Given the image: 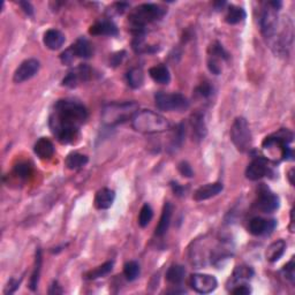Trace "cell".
<instances>
[{
	"label": "cell",
	"mask_w": 295,
	"mask_h": 295,
	"mask_svg": "<svg viewBox=\"0 0 295 295\" xmlns=\"http://www.w3.org/2000/svg\"><path fill=\"white\" fill-rule=\"evenodd\" d=\"M42 261H43L42 260V251L41 249H37L36 257H35V267H33L30 281H29V288H30L31 290H36L37 286H39L41 271H42Z\"/></svg>",
	"instance_id": "obj_26"
},
{
	"label": "cell",
	"mask_w": 295,
	"mask_h": 295,
	"mask_svg": "<svg viewBox=\"0 0 295 295\" xmlns=\"http://www.w3.org/2000/svg\"><path fill=\"white\" fill-rule=\"evenodd\" d=\"M91 77V69L89 66L87 65H80L74 70L69 71L67 77L62 81V84L68 88L77 87L79 82H86Z\"/></svg>",
	"instance_id": "obj_13"
},
{
	"label": "cell",
	"mask_w": 295,
	"mask_h": 295,
	"mask_svg": "<svg viewBox=\"0 0 295 295\" xmlns=\"http://www.w3.org/2000/svg\"><path fill=\"white\" fill-rule=\"evenodd\" d=\"M164 14H165V11L161 6L155 5V4H142L135 7L129 14V22L136 29V31H142L148 23L161 20Z\"/></svg>",
	"instance_id": "obj_4"
},
{
	"label": "cell",
	"mask_w": 295,
	"mask_h": 295,
	"mask_svg": "<svg viewBox=\"0 0 295 295\" xmlns=\"http://www.w3.org/2000/svg\"><path fill=\"white\" fill-rule=\"evenodd\" d=\"M270 173V166L268 165V161L263 157H257L252 159V162L248 165L246 170L247 179L251 181H257L264 178Z\"/></svg>",
	"instance_id": "obj_11"
},
{
	"label": "cell",
	"mask_w": 295,
	"mask_h": 295,
	"mask_svg": "<svg viewBox=\"0 0 295 295\" xmlns=\"http://www.w3.org/2000/svg\"><path fill=\"white\" fill-rule=\"evenodd\" d=\"M88 118L87 108L74 100H59L50 118V128L62 144H68L79 136L80 126Z\"/></svg>",
	"instance_id": "obj_1"
},
{
	"label": "cell",
	"mask_w": 295,
	"mask_h": 295,
	"mask_svg": "<svg viewBox=\"0 0 295 295\" xmlns=\"http://www.w3.org/2000/svg\"><path fill=\"white\" fill-rule=\"evenodd\" d=\"M179 172L181 174H182L183 176H186V178H192V176L194 175V171H193V168L192 166L189 165V164L187 162H181L179 164Z\"/></svg>",
	"instance_id": "obj_38"
},
{
	"label": "cell",
	"mask_w": 295,
	"mask_h": 295,
	"mask_svg": "<svg viewBox=\"0 0 295 295\" xmlns=\"http://www.w3.org/2000/svg\"><path fill=\"white\" fill-rule=\"evenodd\" d=\"M149 75L155 82L167 84L171 81V74L165 65H157L149 69Z\"/></svg>",
	"instance_id": "obj_23"
},
{
	"label": "cell",
	"mask_w": 295,
	"mask_h": 295,
	"mask_svg": "<svg viewBox=\"0 0 295 295\" xmlns=\"http://www.w3.org/2000/svg\"><path fill=\"white\" fill-rule=\"evenodd\" d=\"M261 30H262L263 36L269 41L275 39L278 31V26H279V18H278V11L267 5V8H264L262 16L260 20Z\"/></svg>",
	"instance_id": "obj_7"
},
{
	"label": "cell",
	"mask_w": 295,
	"mask_h": 295,
	"mask_svg": "<svg viewBox=\"0 0 295 295\" xmlns=\"http://www.w3.org/2000/svg\"><path fill=\"white\" fill-rule=\"evenodd\" d=\"M133 128L142 134H161L170 129L171 125L165 117L150 109L138 111L132 119Z\"/></svg>",
	"instance_id": "obj_2"
},
{
	"label": "cell",
	"mask_w": 295,
	"mask_h": 295,
	"mask_svg": "<svg viewBox=\"0 0 295 295\" xmlns=\"http://www.w3.org/2000/svg\"><path fill=\"white\" fill-rule=\"evenodd\" d=\"M141 269L138 263L134 262V261H130V262H127L125 264L124 267V275L127 278V280L133 281L135 279H137L138 276H140Z\"/></svg>",
	"instance_id": "obj_30"
},
{
	"label": "cell",
	"mask_w": 295,
	"mask_h": 295,
	"mask_svg": "<svg viewBox=\"0 0 295 295\" xmlns=\"http://www.w3.org/2000/svg\"><path fill=\"white\" fill-rule=\"evenodd\" d=\"M277 223L275 219H264L261 217L252 218L248 225V231L252 235H265L270 234L271 232L276 229Z\"/></svg>",
	"instance_id": "obj_12"
},
{
	"label": "cell",
	"mask_w": 295,
	"mask_h": 295,
	"mask_svg": "<svg viewBox=\"0 0 295 295\" xmlns=\"http://www.w3.org/2000/svg\"><path fill=\"white\" fill-rule=\"evenodd\" d=\"M196 91L200 96L208 98V97H210L213 94V88L211 87V84L210 83L204 82V83H202L199 88H197Z\"/></svg>",
	"instance_id": "obj_36"
},
{
	"label": "cell",
	"mask_w": 295,
	"mask_h": 295,
	"mask_svg": "<svg viewBox=\"0 0 295 295\" xmlns=\"http://www.w3.org/2000/svg\"><path fill=\"white\" fill-rule=\"evenodd\" d=\"M172 191H173L174 195L176 196H182L185 194V188L182 186H180L178 182H171Z\"/></svg>",
	"instance_id": "obj_42"
},
{
	"label": "cell",
	"mask_w": 295,
	"mask_h": 295,
	"mask_svg": "<svg viewBox=\"0 0 295 295\" xmlns=\"http://www.w3.org/2000/svg\"><path fill=\"white\" fill-rule=\"evenodd\" d=\"M74 58H75V56H74V53H73V51H71L70 48L68 50H66V51L60 56L62 64H65V65L71 64V62H73V60H74Z\"/></svg>",
	"instance_id": "obj_40"
},
{
	"label": "cell",
	"mask_w": 295,
	"mask_h": 295,
	"mask_svg": "<svg viewBox=\"0 0 295 295\" xmlns=\"http://www.w3.org/2000/svg\"><path fill=\"white\" fill-rule=\"evenodd\" d=\"M189 285L200 294H209L212 293L217 288L218 281L216 278L211 275H205V273H195L191 276Z\"/></svg>",
	"instance_id": "obj_8"
},
{
	"label": "cell",
	"mask_w": 295,
	"mask_h": 295,
	"mask_svg": "<svg viewBox=\"0 0 295 295\" xmlns=\"http://www.w3.org/2000/svg\"><path fill=\"white\" fill-rule=\"evenodd\" d=\"M185 134H186V130H185V125L183 124L178 125V127H176L175 132H174L173 140H172V146H173L174 149L176 146L181 145V143H182L183 138H185Z\"/></svg>",
	"instance_id": "obj_35"
},
{
	"label": "cell",
	"mask_w": 295,
	"mask_h": 295,
	"mask_svg": "<svg viewBox=\"0 0 295 295\" xmlns=\"http://www.w3.org/2000/svg\"><path fill=\"white\" fill-rule=\"evenodd\" d=\"M155 102L157 107L166 112H183L189 107V100L182 94H167L159 91L155 95Z\"/></svg>",
	"instance_id": "obj_6"
},
{
	"label": "cell",
	"mask_w": 295,
	"mask_h": 295,
	"mask_svg": "<svg viewBox=\"0 0 295 295\" xmlns=\"http://www.w3.org/2000/svg\"><path fill=\"white\" fill-rule=\"evenodd\" d=\"M50 294H61L62 293V289L60 288V286L58 285V282H53V285L51 286V288L49 290Z\"/></svg>",
	"instance_id": "obj_45"
},
{
	"label": "cell",
	"mask_w": 295,
	"mask_h": 295,
	"mask_svg": "<svg viewBox=\"0 0 295 295\" xmlns=\"http://www.w3.org/2000/svg\"><path fill=\"white\" fill-rule=\"evenodd\" d=\"M89 159L86 155L79 154V153H73L67 156L65 164L66 166L69 168V170H78V168H81L84 165H87V163Z\"/></svg>",
	"instance_id": "obj_27"
},
{
	"label": "cell",
	"mask_w": 295,
	"mask_h": 295,
	"mask_svg": "<svg viewBox=\"0 0 295 295\" xmlns=\"http://www.w3.org/2000/svg\"><path fill=\"white\" fill-rule=\"evenodd\" d=\"M43 42L46 48L52 50V51H56L64 45L65 35L57 29H50L44 33Z\"/></svg>",
	"instance_id": "obj_16"
},
{
	"label": "cell",
	"mask_w": 295,
	"mask_h": 295,
	"mask_svg": "<svg viewBox=\"0 0 295 295\" xmlns=\"http://www.w3.org/2000/svg\"><path fill=\"white\" fill-rule=\"evenodd\" d=\"M293 173H294V170H290L289 173H288V179H289V182H290V185H292V186L294 185V180H293L294 175H293Z\"/></svg>",
	"instance_id": "obj_46"
},
{
	"label": "cell",
	"mask_w": 295,
	"mask_h": 295,
	"mask_svg": "<svg viewBox=\"0 0 295 295\" xmlns=\"http://www.w3.org/2000/svg\"><path fill=\"white\" fill-rule=\"evenodd\" d=\"M210 52H211L212 58H219V59H229V53L225 51V49L223 48V45L220 43L216 42L213 45H211L210 48Z\"/></svg>",
	"instance_id": "obj_34"
},
{
	"label": "cell",
	"mask_w": 295,
	"mask_h": 295,
	"mask_svg": "<svg viewBox=\"0 0 295 295\" xmlns=\"http://www.w3.org/2000/svg\"><path fill=\"white\" fill-rule=\"evenodd\" d=\"M20 6L22 7V10L26 12L28 15H32L33 14V7L31 6L30 3L28 2H20Z\"/></svg>",
	"instance_id": "obj_43"
},
{
	"label": "cell",
	"mask_w": 295,
	"mask_h": 295,
	"mask_svg": "<svg viewBox=\"0 0 295 295\" xmlns=\"http://www.w3.org/2000/svg\"><path fill=\"white\" fill-rule=\"evenodd\" d=\"M285 273V276L287 279L292 282V284H294V281H295V271H294V260L292 261H289V262L285 265L284 267V270H282Z\"/></svg>",
	"instance_id": "obj_37"
},
{
	"label": "cell",
	"mask_w": 295,
	"mask_h": 295,
	"mask_svg": "<svg viewBox=\"0 0 295 295\" xmlns=\"http://www.w3.org/2000/svg\"><path fill=\"white\" fill-rule=\"evenodd\" d=\"M126 52L125 51H121V52H118L116 54H113L111 57V65L112 66H118L122 61V59H124Z\"/></svg>",
	"instance_id": "obj_41"
},
{
	"label": "cell",
	"mask_w": 295,
	"mask_h": 295,
	"mask_svg": "<svg viewBox=\"0 0 295 295\" xmlns=\"http://www.w3.org/2000/svg\"><path fill=\"white\" fill-rule=\"evenodd\" d=\"M113 269V262H106L104 263L100 267L96 268L95 270H92L89 273H88V279H98V278H102L104 276L108 275L109 272L112 271Z\"/></svg>",
	"instance_id": "obj_31"
},
{
	"label": "cell",
	"mask_w": 295,
	"mask_h": 295,
	"mask_svg": "<svg viewBox=\"0 0 295 295\" xmlns=\"http://www.w3.org/2000/svg\"><path fill=\"white\" fill-rule=\"evenodd\" d=\"M231 293L237 294V295H248L251 293V289L249 286L247 284H241V285H237L235 287L231 290Z\"/></svg>",
	"instance_id": "obj_39"
},
{
	"label": "cell",
	"mask_w": 295,
	"mask_h": 295,
	"mask_svg": "<svg viewBox=\"0 0 295 295\" xmlns=\"http://www.w3.org/2000/svg\"><path fill=\"white\" fill-rule=\"evenodd\" d=\"M116 200L115 191L108 188H103L96 194L95 197V206L98 210H106L109 209Z\"/></svg>",
	"instance_id": "obj_17"
},
{
	"label": "cell",
	"mask_w": 295,
	"mask_h": 295,
	"mask_svg": "<svg viewBox=\"0 0 295 295\" xmlns=\"http://www.w3.org/2000/svg\"><path fill=\"white\" fill-rule=\"evenodd\" d=\"M280 201L275 193H272L268 187L262 186L260 189L259 199H257V208L265 213L275 212L279 209Z\"/></svg>",
	"instance_id": "obj_9"
},
{
	"label": "cell",
	"mask_w": 295,
	"mask_h": 295,
	"mask_svg": "<svg viewBox=\"0 0 295 295\" xmlns=\"http://www.w3.org/2000/svg\"><path fill=\"white\" fill-rule=\"evenodd\" d=\"M224 189V186L220 182H214V183H208L205 186L200 187L197 191L194 193V200L197 202L205 201L209 199H212V197L217 196L218 194H220Z\"/></svg>",
	"instance_id": "obj_14"
},
{
	"label": "cell",
	"mask_w": 295,
	"mask_h": 295,
	"mask_svg": "<svg viewBox=\"0 0 295 295\" xmlns=\"http://www.w3.org/2000/svg\"><path fill=\"white\" fill-rule=\"evenodd\" d=\"M171 218H172V204L170 202H166V203L164 204L161 220L158 223V226L156 227V235H157V237H163L164 234H166L168 227H170L171 224Z\"/></svg>",
	"instance_id": "obj_21"
},
{
	"label": "cell",
	"mask_w": 295,
	"mask_h": 295,
	"mask_svg": "<svg viewBox=\"0 0 295 295\" xmlns=\"http://www.w3.org/2000/svg\"><path fill=\"white\" fill-rule=\"evenodd\" d=\"M286 249V242L284 240H277L273 243L270 244L267 251H265V257L270 263H275L280 260V257L284 255Z\"/></svg>",
	"instance_id": "obj_22"
},
{
	"label": "cell",
	"mask_w": 295,
	"mask_h": 295,
	"mask_svg": "<svg viewBox=\"0 0 295 295\" xmlns=\"http://www.w3.org/2000/svg\"><path fill=\"white\" fill-rule=\"evenodd\" d=\"M246 12H244L243 8L239 6L231 5L229 7V11H227V14L225 16L226 22L229 24H238L240 22H242L246 19Z\"/></svg>",
	"instance_id": "obj_25"
},
{
	"label": "cell",
	"mask_w": 295,
	"mask_h": 295,
	"mask_svg": "<svg viewBox=\"0 0 295 295\" xmlns=\"http://www.w3.org/2000/svg\"><path fill=\"white\" fill-rule=\"evenodd\" d=\"M41 64L37 59H27L14 71L13 81L15 83H22L35 77L39 73Z\"/></svg>",
	"instance_id": "obj_10"
},
{
	"label": "cell",
	"mask_w": 295,
	"mask_h": 295,
	"mask_svg": "<svg viewBox=\"0 0 295 295\" xmlns=\"http://www.w3.org/2000/svg\"><path fill=\"white\" fill-rule=\"evenodd\" d=\"M154 217V211L149 204H144L142 206L140 214H138V225L141 227H146L150 224L151 219Z\"/></svg>",
	"instance_id": "obj_32"
},
{
	"label": "cell",
	"mask_w": 295,
	"mask_h": 295,
	"mask_svg": "<svg viewBox=\"0 0 295 295\" xmlns=\"http://www.w3.org/2000/svg\"><path fill=\"white\" fill-rule=\"evenodd\" d=\"M127 82L128 86L133 88V89L141 88L143 82H144V73H143V70L138 68V67L130 69L127 73Z\"/></svg>",
	"instance_id": "obj_28"
},
{
	"label": "cell",
	"mask_w": 295,
	"mask_h": 295,
	"mask_svg": "<svg viewBox=\"0 0 295 295\" xmlns=\"http://www.w3.org/2000/svg\"><path fill=\"white\" fill-rule=\"evenodd\" d=\"M71 51H73L75 58H83L88 59L92 56V46L90 42L84 37H80V39L75 42V43L70 46Z\"/></svg>",
	"instance_id": "obj_19"
},
{
	"label": "cell",
	"mask_w": 295,
	"mask_h": 295,
	"mask_svg": "<svg viewBox=\"0 0 295 295\" xmlns=\"http://www.w3.org/2000/svg\"><path fill=\"white\" fill-rule=\"evenodd\" d=\"M254 276V270L250 267H246V265H240L237 267L233 272V279L235 282H241L249 280Z\"/></svg>",
	"instance_id": "obj_29"
},
{
	"label": "cell",
	"mask_w": 295,
	"mask_h": 295,
	"mask_svg": "<svg viewBox=\"0 0 295 295\" xmlns=\"http://www.w3.org/2000/svg\"><path fill=\"white\" fill-rule=\"evenodd\" d=\"M31 172H32L31 166L29 165L28 163H20L14 168L15 175L22 180L28 179L29 176L31 175Z\"/></svg>",
	"instance_id": "obj_33"
},
{
	"label": "cell",
	"mask_w": 295,
	"mask_h": 295,
	"mask_svg": "<svg viewBox=\"0 0 295 295\" xmlns=\"http://www.w3.org/2000/svg\"><path fill=\"white\" fill-rule=\"evenodd\" d=\"M231 140L233 142L235 148L241 153L250 150L252 136L250 133L249 125L247 120L242 117H239L234 120L231 128Z\"/></svg>",
	"instance_id": "obj_5"
},
{
	"label": "cell",
	"mask_w": 295,
	"mask_h": 295,
	"mask_svg": "<svg viewBox=\"0 0 295 295\" xmlns=\"http://www.w3.org/2000/svg\"><path fill=\"white\" fill-rule=\"evenodd\" d=\"M191 126L193 129V136L195 137L196 141H202L204 140L206 136V125L204 121V116L202 113H195L191 118Z\"/></svg>",
	"instance_id": "obj_18"
},
{
	"label": "cell",
	"mask_w": 295,
	"mask_h": 295,
	"mask_svg": "<svg viewBox=\"0 0 295 295\" xmlns=\"http://www.w3.org/2000/svg\"><path fill=\"white\" fill-rule=\"evenodd\" d=\"M19 285H20V281H18V280H14V279H11V281H10V285H8V287H10V289H7V290H5V293L7 294V293H13L14 290L19 287Z\"/></svg>",
	"instance_id": "obj_44"
},
{
	"label": "cell",
	"mask_w": 295,
	"mask_h": 295,
	"mask_svg": "<svg viewBox=\"0 0 295 295\" xmlns=\"http://www.w3.org/2000/svg\"><path fill=\"white\" fill-rule=\"evenodd\" d=\"M33 151L41 159L45 161V159L52 158V156L54 155V145L49 138L42 137L36 142L35 146H33Z\"/></svg>",
	"instance_id": "obj_20"
},
{
	"label": "cell",
	"mask_w": 295,
	"mask_h": 295,
	"mask_svg": "<svg viewBox=\"0 0 295 295\" xmlns=\"http://www.w3.org/2000/svg\"><path fill=\"white\" fill-rule=\"evenodd\" d=\"M138 112V104L135 102L111 103L104 106L102 112L103 122L106 126H117L133 119Z\"/></svg>",
	"instance_id": "obj_3"
},
{
	"label": "cell",
	"mask_w": 295,
	"mask_h": 295,
	"mask_svg": "<svg viewBox=\"0 0 295 295\" xmlns=\"http://www.w3.org/2000/svg\"><path fill=\"white\" fill-rule=\"evenodd\" d=\"M90 35L95 36H117L118 35V28L112 21L109 20H102L92 24L89 29Z\"/></svg>",
	"instance_id": "obj_15"
},
{
	"label": "cell",
	"mask_w": 295,
	"mask_h": 295,
	"mask_svg": "<svg viewBox=\"0 0 295 295\" xmlns=\"http://www.w3.org/2000/svg\"><path fill=\"white\" fill-rule=\"evenodd\" d=\"M186 276V270L182 265H172L166 272V279L172 285H180Z\"/></svg>",
	"instance_id": "obj_24"
}]
</instances>
